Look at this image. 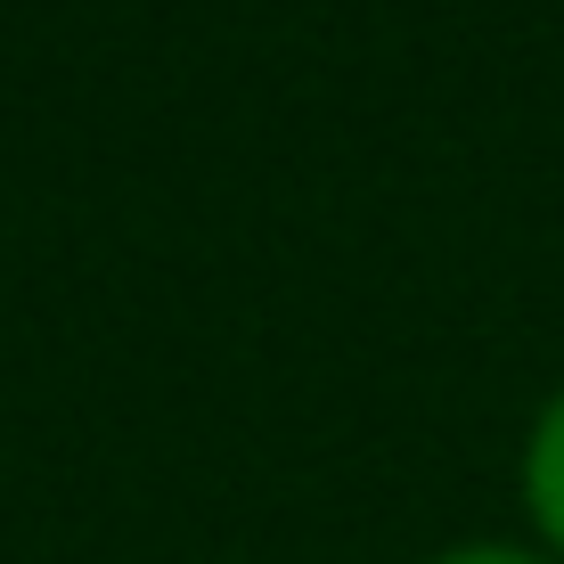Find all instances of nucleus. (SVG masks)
I'll return each mask as SVG.
<instances>
[{"label": "nucleus", "instance_id": "nucleus-1", "mask_svg": "<svg viewBox=\"0 0 564 564\" xmlns=\"http://www.w3.org/2000/svg\"><path fill=\"white\" fill-rule=\"evenodd\" d=\"M516 491H523V523H532V549L564 564V384L532 410V425H523Z\"/></svg>", "mask_w": 564, "mask_h": 564}, {"label": "nucleus", "instance_id": "nucleus-2", "mask_svg": "<svg viewBox=\"0 0 564 564\" xmlns=\"http://www.w3.org/2000/svg\"><path fill=\"white\" fill-rule=\"evenodd\" d=\"M434 564H556V556L516 549V540H458V549H442Z\"/></svg>", "mask_w": 564, "mask_h": 564}]
</instances>
